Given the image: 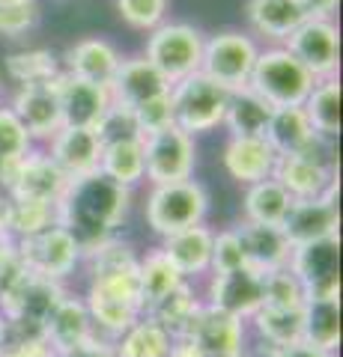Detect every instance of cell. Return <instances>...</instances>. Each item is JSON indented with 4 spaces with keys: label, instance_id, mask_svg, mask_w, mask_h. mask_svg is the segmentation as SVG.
<instances>
[{
    "label": "cell",
    "instance_id": "13",
    "mask_svg": "<svg viewBox=\"0 0 343 357\" xmlns=\"http://www.w3.org/2000/svg\"><path fill=\"white\" fill-rule=\"evenodd\" d=\"M60 77V75H57ZM57 77L48 84H33V86H18L9 110L18 116L33 143L45 146V143L63 128V114H60V98H57Z\"/></svg>",
    "mask_w": 343,
    "mask_h": 357
},
{
    "label": "cell",
    "instance_id": "36",
    "mask_svg": "<svg viewBox=\"0 0 343 357\" xmlns=\"http://www.w3.org/2000/svg\"><path fill=\"white\" fill-rule=\"evenodd\" d=\"M84 304H87V312H90L93 325L105 328V331H110V333H126V331L140 319V312H143L138 304H129V301H123V298L96 292V289H90V292H87Z\"/></svg>",
    "mask_w": 343,
    "mask_h": 357
},
{
    "label": "cell",
    "instance_id": "21",
    "mask_svg": "<svg viewBox=\"0 0 343 357\" xmlns=\"http://www.w3.org/2000/svg\"><path fill=\"white\" fill-rule=\"evenodd\" d=\"M66 69L81 81H90V84H98V86H110L114 75L123 63V54L117 51L114 42H108L102 36H84L66 51Z\"/></svg>",
    "mask_w": 343,
    "mask_h": 357
},
{
    "label": "cell",
    "instance_id": "7",
    "mask_svg": "<svg viewBox=\"0 0 343 357\" xmlns=\"http://www.w3.org/2000/svg\"><path fill=\"white\" fill-rule=\"evenodd\" d=\"M257 54H260V45L254 42L248 33L221 30V33L206 36L200 72L206 77H212V81L221 84L224 89H230V93H236V89L248 86Z\"/></svg>",
    "mask_w": 343,
    "mask_h": 357
},
{
    "label": "cell",
    "instance_id": "25",
    "mask_svg": "<svg viewBox=\"0 0 343 357\" xmlns=\"http://www.w3.org/2000/svg\"><path fill=\"white\" fill-rule=\"evenodd\" d=\"M302 342L335 351L340 342V298H307L302 307Z\"/></svg>",
    "mask_w": 343,
    "mask_h": 357
},
{
    "label": "cell",
    "instance_id": "16",
    "mask_svg": "<svg viewBox=\"0 0 343 357\" xmlns=\"http://www.w3.org/2000/svg\"><path fill=\"white\" fill-rule=\"evenodd\" d=\"M108 93H110V105L138 110L140 105L152 102V98L168 96L170 84L164 81L161 72L143 57V54H138V57H123L114 81L108 86Z\"/></svg>",
    "mask_w": 343,
    "mask_h": 357
},
{
    "label": "cell",
    "instance_id": "22",
    "mask_svg": "<svg viewBox=\"0 0 343 357\" xmlns=\"http://www.w3.org/2000/svg\"><path fill=\"white\" fill-rule=\"evenodd\" d=\"M42 337H45L48 349L54 354L69 351L75 345H81L84 340L93 337V319L87 312V304L78 298L63 295L57 301V307L51 310V316L42 325Z\"/></svg>",
    "mask_w": 343,
    "mask_h": 357
},
{
    "label": "cell",
    "instance_id": "20",
    "mask_svg": "<svg viewBox=\"0 0 343 357\" xmlns=\"http://www.w3.org/2000/svg\"><path fill=\"white\" fill-rule=\"evenodd\" d=\"M182 337H191L203 357H242L245 328H242V319H233L212 307H200L197 319Z\"/></svg>",
    "mask_w": 343,
    "mask_h": 357
},
{
    "label": "cell",
    "instance_id": "41",
    "mask_svg": "<svg viewBox=\"0 0 343 357\" xmlns=\"http://www.w3.org/2000/svg\"><path fill=\"white\" fill-rule=\"evenodd\" d=\"M168 3L170 0H117V13L129 27L149 33L159 24H164Z\"/></svg>",
    "mask_w": 343,
    "mask_h": 357
},
{
    "label": "cell",
    "instance_id": "50",
    "mask_svg": "<svg viewBox=\"0 0 343 357\" xmlns=\"http://www.w3.org/2000/svg\"><path fill=\"white\" fill-rule=\"evenodd\" d=\"M168 357H203V351L197 349V342L191 337H173Z\"/></svg>",
    "mask_w": 343,
    "mask_h": 357
},
{
    "label": "cell",
    "instance_id": "34",
    "mask_svg": "<svg viewBox=\"0 0 343 357\" xmlns=\"http://www.w3.org/2000/svg\"><path fill=\"white\" fill-rule=\"evenodd\" d=\"M33 146H36V143L30 140V134L18 122V116L9 107H0V188H3V191L15 173V167Z\"/></svg>",
    "mask_w": 343,
    "mask_h": 357
},
{
    "label": "cell",
    "instance_id": "6",
    "mask_svg": "<svg viewBox=\"0 0 343 357\" xmlns=\"http://www.w3.org/2000/svg\"><path fill=\"white\" fill-rule=\"evenodd\" d=\"M206 211H209V194L197 178L152 185V191L147 197V223L161 238L203 223Z\"/></svg>",
    "mask_w": 343,
    "mask_h": 357
},
{
    "label": "cell",
    "instance_id": "53",
    "mask_svg": "<svg viewBox=\"0 0 343 357\" xmlns=\"http://www.w3.org/2000/svg\"><path fill=\"white\" fill-rule=\"evenodd\" d=\"M13 3H39V0H13Z\"/></svg>",
    "mask_w": 343,
    "mask_h": 357
},
{
    "label": "cell",
    "instance_id": "43",
    "mask_svg": "<svg viewBox=\"0 0 343 357\" xmlns=\"http://www.w3.org/2000/svg\"><path fill=\"white\" fill-rule=\"evenodd\" d=\"M39 21V3H13V0H0V36L18 39L27 30L36 27Z\"/></svg>",
    "mask_w": 343,
    "mask_h": 357
},
{
    "label": "cell",
    "instance_id": "2",
    "mask_svg": "<svg viewBox=\"0 0 343 357\" xmlns=\"http://www.w3.org/2000/svg\"><path fill=\"white\" fill-rule=\"evenodd\" d=\"M272 178H278L293 199H311L337 191V140L314 134L302 152L278 155Z\"/></svg>",
    "mask_w": 343,
    "mask_h": 357
},
{
    "label": "cell",
    "instance_id": "40",
    "mask_svg": "<svg viewBox=\"0 0 343 357\" xmlns=\"http://www.w3.org/2000/svg\"><path fill=\"white\" fill-rule=\"evenodd\" d=\"M263 307H278V310H302L305 307V289L295 280L290 268L265 274V301Z\"/></svg>",
    "mask_w": 343,
    "mask_h": 357
},
{
    "label": "cell",
    "instance_id": "27",
    "mask_svg": "<svg viewBox=\"0 0 343 357\" xmlns=\"http://www.w3.org/2000/svg\"><path fill=\"white\" fill-rule=\"evenodd\" d=\"M272 110L275 107L269 102H263L254 89L245 86V89L230 93V105H227V114L221 126L230 131V137H265Z\"/></svg>",
    "mask_w": 343,
    "mask_h": 357
},
{
    "label": "cell",
    "instance_id": "24",
    "mask_svg": "<svg viewBox=\"0 0 343 357\" xmlns=\"http://www.w3.org/2000/svg\"><path fill=\"white\" fill-rule=\"evenodd\" d=\"M212 241H215V232L203 227V223H197V227H188L168 236L161 250L182 277H197L212 268Z\"/></svg>",
    "mask_w": 343,
    "mask_h": 357
},
{
    "label": "cell",
    "instance_id": "44",
    "mask_svg": "<svg viewBox=\"0 0 343 357\" xmlns=\"http://www.w3.org/2000/svg\"><path fill=\"white\" fill-rule=\"evenodd\" d=\"M236 268H245V256H242V244L236 229H224L218 232L212 241V268L209 271H236Z\"/></svg>",
    "mask_w": 343,
    "mask_h": 357
},
{
    "label": "cell",
    "instance_id": "32",
    "mask_svg": "<svg viewBox=\"0 0 343 357\" xmlns=\"http://www.w3.org/2000/svg\"><path fill=\"white\" fill-rule=\"evenodd\" d=\"M200 307L203 304L197 301L194 289L182 280L173 292H168L161 301H156V304L147 310V316L156 319L159 325L170 333V337H182V333H188V328H191V321L197 319Z\"/></svg>",
    "mask_w": 343,
    "mask_h": 357
},
{
    "label": "cell",
    "instance_id": "18",
    "mask_svg": "<svg viewBox=\"0 0 343 357\" xmlns=\"http://www.w3.org/2000/svg\"><path fill=\"white\" fill-rule=\"evenodd\" d=\"M57 98H60L63 126L69 128H96L98 119L110 107L108 86L81 81V77H75L69 72H60L57 77Z\"/></svg>",
    "mask_w": 343,
    "mask_h": 357
},
{
    "label": "cell",
    "instance_id": "31",
    "mask_svg": "<svg viewBox=\"0 0 343 357\" xmlns=\"http://www.w3.org/2000/svg\"><path fill=\"white\" fill-rule=\"evenodd\" d=\"M302 107L307 119H311L314 134L328 137V140L340 137V77H323V81H316Z\"/></svg>",
    "mask_w": 343,
    "mask_h": 357
},
{
    "label": "cell",
    "instance_id": "51",
    "mask_svg": "<svg viewBox=\"0 0 343 357\" xmlns=\"http://www.w3.org/2000/svg\"><path fill=\"white\" fill-rule=\"evenodd\" d=\"M6 340V319H3V312H0V345H3Z\"/></svg>",
    "mask_w": 343,
    "mask_h": 357
},
{
    "label": "cell",
    "instance_id": "11",
    "mask_svg": "<svg viewBox=\"0 0 343 357\" xmlns=\"http://www.w3.org/2000/svg\"><path fill=\"white\" fill-rule=\"evenodd\" d=\"M290 271L305 289L307 298H340V241L323 238L298 244L290 256Z\"/></svg>",
    "mask_w": 343,
    "mask_h": 357
},
{
    "label": "cell",
    "instance_id": "19",
    "mask_svg": "<svg viewBox=\"0 0 343 357\" xmlns=\"http://www.w3.org/2000/svg\"><path fill=\"white\" fill-rule=\"evenodd\" d=\"M233 229L239 236L242 256H245L248 268H254V271H260V274H269V271H281V268L290 265L293 244H290V238H286L284 227L242 220Z\"/></svg>",
    "mask_w": 343,
    "mask_h": 357
},
{
    "label": "cell",
    "instance_id": "33",
    "mask_svg": "<svg viewBox=\"0 0 343 357\" xmlns=\"http://www.w3.org/2000/svg\"><path fill=\"white\" fill-rule=\"evenodd\" d=\"M185 277L176 271L173 262L164 256L161 248L149 250L143 259H138V283H140V301L143 310H149L156 301H161L168 292H173Z\"/></svg>",
    "mask_w": 343,
    "mask_h": 357
},
{
    "label": "cell",
    "instance_id": "46",
    "mask_svg": "<svg viewBox=\"0 0 343 357\" xmlns=\"http://www.w3.org/2000/svg\"><path fill=\"white\" fill-rule=\"evenodd\" d=\"M3 357H54L45 340H15V342H3L0 345Z\"/></svg>",
    "mask_w": 343,
    "mask_h": 357
},
{
    "label": "cell",
    "instance_id": "49",
    "mask_svg": "<svg viewBox=\"0 0 343 357\" xmlns=\"http://www.w3.org/2000/svg\"><path fill=\"white\" fill-rule=\"evenodd\" d=\"M298 3H302V9L311 18H331L340 0H298Z\"/></svg>",
    "mask_w": 343,
    "mask_h": 357
},
{
    "label": "cell",
    "instance_id": "4",
    "mask_svg": "<svg viewBox=\"0 0 343 357\" xmlns=\"http://www.w3.org/2000/svg\"><path fill=\"white\" fill-rule=\"evenodd\" d=\"M170 110H173V126L182 128L185 134H206L224 122L227 105H230V89L215 84L203 72H194L176 81L170 86Z\"/></svg>",
    "mask_w": 343,
    "mask_h": 357
},
{
    "label": "cell",
    "instance_id": "38",
    "mask_svg": "<svg viewBox=\"0 0 343 357\" xmlns=\"http://www.w3.org/2000/svg\"><path fill=\"white\" fill-rule=\"evenodd\" d=\"M6 72L18 86H33V84H48L54 81L63 69L60 60L45 48H33V51H18L6 57Z\"/></svg>",
    "mask_w": 343,
    "mask_h": 357
},
{
    "label": "cell",
    "instance_id": "5",
    "mask_svg": "<svg viewBox=\"0 0 343 357\" xmlns=\"http://www.w3.org/2000/svg\"><path fill=\"white\" fill-rule=\"evenodd\" d=\"M203 45H206V33L197 30L194 24L164 21L156 30H149L143 57L156 66L164 81L173 86L176 81H182V77L200 72Z\"/></svg>",
    "mask_w": 343,
    "mask_h": 357
},
{
    "label": "cell",
    "instance_id": "10",
    "mask_svg": "<svg viewBox=\"0 0 343 357\" xmlns=\"http://www.w3.org/2000/svg\"><path fill=\"white\" fill-rule=\"evenodd\" d=\"M284 48L311 72L316 81L337 77L340 69V30L331 18H305L290 36Z\"/></svg>",
    "mask_w": 343,
    "mask_h": 357
},
{
    "label": "cell",
    "instance_id": "9",
    "mask_svg": "<svg viewBox=\"0 0 343 357\" xmlns=\"http://www.w3.org/2000/svg\"><path fill=\"white\" fill-rule=\"evenodd\" d=\"M15 244H18V256L27 271L36 277H45V280H54V283L69 277L84 256L81 244L75 241L72 232L60 227V223H54L51 229L39 232V236L21 238Z\"/></svg>",
    "mask_w": 343,
    "mask_h": 357
},
{
    "label": "cell",
    "instance_id": "23",
    "mask_svg": "<svg viewBox=\"0 0 343 357\" xmlns=\"http://www.w3.org/2000/svg\"><path fill=\"white\" fill-rule=\"evenodd\" d=\"M275 161H278V155H275L265 137H227L224 170L239 185L248 188L260 182V178H269L275 170Z\"/></svg>",
    "mask_w": 343,
    "mask_h": 357
},
{
    "label": "cell",
    "instance_id": "28",
    "mask_svg": "<svg viewBox=\"0 0 343 357\" xmlns=\"http://www.w3.org/2000/svg\"><path fill=\"white\" fill-rule=\"evenodd\" d=\"M290 206H293L290 191L272 176L248 185L245 197H242V211H245L248 223H272V227H281Z\"/></svg>",
    "mask_w": 343,
    "mask_h": 357
},
{
    "label": "cell",
    "instance_id": "39",
    "mask_svg": "<svg viewBox=\"0 0 343 357\" xmlns=\"http://www.w3.org/2000/svg\"><path fill=\"white\" fill-rule=\"evenodd\" d=\"M13 203V241L39 236V232L51 229L57 223V206H42V203H21V199H9Z\"/></svg>",
    "mask_w": 343,
    "mask_h": 357
},
{
    "label": "cell",
    "instance_id": "37",
    "mask_svg": "<svg viewBox=\"0 0 343 357\" xmlns=\"http://www.w3.org/2000/svg\"><path fill=\"white\" fill-rule=\"evenodd\" d=\"M254 325L260 337L272 349H286V345L302 342V310H278V307H260L254 312Z\"/></svg>",
    "mask_w": 343,
    "mask_h": 357
},
{
    "label": "cell",
    "instance_id": "1",
    "mask_svg": "<svg viewBox=\"0 0 343 357\" xmlns=\"http://www.w3.org/2000/svg\"><path fill=\"white\" fill-rule=\"evenodd\" d=\"M129 211V191L114 185L102 173L72 178L63 199L57 203V223L66 227L81 244V250H93L117 232Z\"/></svg>",
    "mask_w": 343,
    "mask_h": 357
},
{
    "label": "cell",
    "instance_id": "14",
    "mask_svg": "<svg viewBox=\"0 0 343 357\" xmlns=\"http://www.w3.org/2000/svg\"><path fill=\"white\" fill-rule=\"evenodd\" d=\"M265 301V274L254 268H236V271H221L209 283V304L233 319H251Z\"/></svg>",
    "mask_w": 343,
    "mask_h": 357
},
{
    "label": "cell",
    "instance_id": "17",
    "mask_svg": "<svg viewBox=\"0 0 343 357\" xmlns=\"http://www.w3.org/2000/svg\"><path fill=\"white\" fill-rule=\"evenodd\" d=\"M48 158L60 167L69 178H84L98 173V161H102V140L93 128H69L63 126L54 137L42 146Z\"/></svg>",
    "mask_w": 343,
    "mask_h": 357
},
{
    "label": "cell",
    "instance_id": "29",
    "mask_svg": "<svg viewBox=\"0 0 343 357\" xmlns=\"http://www.w3.org/2000/svg\"><path fill=\"white\" fill-rule=\"evenodd\" d=\"M98 173L110 178L114 185L131 191L143 182V137L140 140H117L102 146V161Z\"/></svg>",
    "mask_w": 343,
    "mask_h": 357
},
{
    "label": "cell",
    "instance_id": "30",
    "mask_svg": "<svg viewBox=\"0 0 343 357\" xmlns=\"http://www.w3.org/2000/svg\"><path fill=\"white\" fill-rule=\"evenodd\" d=\"M314 137L311 119H307L305 107H275L269 128H265V140L275 149V155H295L302 152Z\"/></svg>",
    "mask_w": 343,
    "mask_h": 357
},
{
    "label": "cell",
    "instance_id": "8",
    "mask_svg": "<svg viewBox=\"0 0 343 357\" xmlns=\"http://www.w3.org/2000/svg\"><path fill=\"white\" fill-rule=\"evenodd\" d=\"M197 146L194 137L182 128L168 126L143 137V178L149 185L185 182L194 176Z\"/></svg>",
    "mask_w": 343,
    "mask_h": 357
},
{
    "label": "cell",
    "instance_id": "3",
    "mask_svg": "<svg viewBox=\"0 0 343 357\" xmlns=\"http://www.w3.org/2000/svg\"><path fill=\"white\" fill-rule=\"evenodd\" d=\"M314 84L316 77L284 45H272V48H260L248 89H254L272 107H302Z\"/></svg>",
    "mask_w": 343,
    "mask_h": 357
},
{
    "label": "cell",
    "instance_id": "35",
    "mask_svg": "<svg viewBox=\"0 0 343 357\" xmlns=\"http://www.w3.org/2000/svg\"><path fill=\"white\" fill-rule=\"evenodd\" d=\"M173 337L164 331L156 319H138L117 349V357H168Z\"/></svg>",
    "mask_w": 343,
    "mask_h": 357
},
{
    "label": "cell",
    "instance_id": "52",
    "mask_svg": "<svg viewBox=\"0 0 343 357\" xmlns=\"http://www.w3.org/2000/svg\"><path fill=\"white\" fill-rule=\"evenodd\" d=\"M6 197H9V194L3 191V188H0V206H3V203H6Z\"/></svg>",
    "mask_w": 343,
    "mask_h": 357
},
{
    "label": "cell",
    "instance_id": "42",
    "mask_svg": "<svg viewBox=\"0 0 343 357\" xmlns=\"http://www.w3.org/2000/svg\"><path fill=\"white\" fill-rule=\"evenodd\" d=\"M93 131L98 134L102 146L105 143H117V140H140V128L135 122V114L126 107H117V105L108 107V114L98 119V126Z\"/></svg>",
    "mask_w": 343,
    "mask_h": 357
},
{
    "label": "cell",
    "instance_id": "15",
    "mask_svg": "<svg viewBox=\"0 0 343 357\" xmlns=\"http://www.w3.org/2000/svg\"><path fill=\"white\" fill-rule=\"evenodd\" d=\"M281 227L293 248L323 241V238H337V227H340L337 191L323 194V197H311V199H293V206L286 211Z\"/></svg>",
    "mask_w": 343,
    "mask_h": 357
},
{
    "label": "cell",
    "instance_id": "54",
    "mask_svg": "<svg viewBox=\"0 0 343 357\" xmlns=\"http://www.w3.org/2000/svg\"><path fill=\"white\" fill-rule=\"evenodd\" d=\"M0 357H3V354H0Z\"/></svg>",
    "mask_w": 343,
    "mask_h": 357
},
{
    "label": "cell",
    "instance_id": "26",
    "mask_svg": "<svg viewBox=\"0 0 343 357\" xmlns=\"http://www.w3.org/2000/svg\"><path fill=\"white\" fill-rule=\"evenodd\" d=\"M311 18L298 0H248V21L251 27L265 39L284 42L290 33Z\"/></svg>",
    "mask_w": 343,
    "mask_h": 357
},
{
    "label": "cell",
    "instance_id": "12",
    "mask_svg": "<svg viewBox=\"0 0 343 357\" xmlns=\"http://www.w3.org/2000/svg\"><path fill=\"white\" fill-rule=\"evenodd\" d=\"M69 182L72 178L48 158L45 149L33 146L15 167V173L6 185V194H9V199H21V203L57 206L66 194V188H69Z\"/></svg>",
    "mask_w": 343,
    "mask_h": 357
},
{
    "label": "cell",
    "instance_id": "45",
    "mask_svg": "<svg viewBox=\"0 0 343 357\" xmlns=\"http://www.w3.org/2000/svg\"><path fill=\"white\" fill-rule=\"evenodd\" d=\"M135 114V122L140 128V137H147V134H156L161 128L173 126V110H170V96H159L152 98V102L140 105L138 110H131Z\"/></svg>",
    "mask_w": 343,
    "mask_h": 357
},
{
    "label": "cell",
    "instance_id": "48",
    "mask_svg": "<svg viewBox=\"0 0 343 357\" xmlns=\"http://www.w3.org/2000/svg\"><path fill=\"white\" fill-rule=\"evenodd\" d=\"M272 357H331V354L319 351L307 342H295V345H286V349H272Z\"/></svg>",
    "mask_w": 343,
    "mask_h": 357
},
{
    "label": "cell",
    "instance_id": "47",
    "mask_svg": "<svg viewBox=\"0 0 343 357\" xmlns=\"http://www.w3.org/2000/svg\"><path fill=\"white\" fill-rule=\"evenodd\" d=\"M54 357H117V349H110L108 342L90 337V340H84L81 345H75V349H69V351H60Z\"/></svg>",
    "mask_w": 343,
    "mask_h": 357
}]
</instances>
